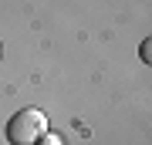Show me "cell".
<instances>
[{"mask_svg":"<svg viewBox=\"0 0 152 145\" xmlns=\"http://www.w3.org/2000/svg\"><path fill=\"white\" fill-rule=\"evenodd\" d=\"M44 132H48V115L41 108H20L7 122V142L10 145H37Z\"/></svg>","mask_w":152,"mask_h":145,"instance_id":"6da1fadb","label":"cell"},{"mask_svg":"<svg viewBox=\"0 0 152 145\" xmlns=\"http://www.w3.org/2000/svg\"><path fill=\"white\" fill-rule=\"evenodd\" d=\"M37 142H41V145H61V138H58V135H48V132H44Z\"/></svg>","mask_w":152,"mask_h":145,"instance_id":"7a4b0ae2","label":"cell"},{"mask_svg":"<svg viewBox=\"0 0 152 145\" xmlns=\"http://www.w3.org/2000/svg\"><path fill=\"white\" fill-rule=\"evenodd\" d=\"M139 54H142V61H145V64H149V58H152V44L145 41V44H142V47H139Z\"/></svg>","mask_w":152,"mask_h":145,"instance_id":"3957f363","label":"cell"}]
</instances>
